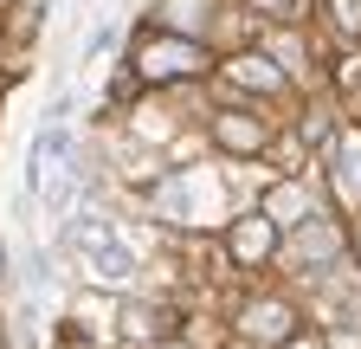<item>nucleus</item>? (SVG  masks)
I'll use <instances>...</instances> for the list:
<instances>
[{
	"mask_svg": "<svg viewBox=\"0 0 361 349\" xmlns=\"http://www.w3.org/2000/svg\"><path fill=\"white\" fill-rule=\"evenodd\" d=\"M71 252H78L84 278H97V285H123V278L135 272V252L116 239L110 220H97V213H78V227H71Z\"/></svg>",
	"mask_w": 361,
	"mask_h": 349,
	"instance_id": "nucleus-1",
	"label": "nucleus"
},
{
	"mask_svg": "<svg viewBox=\"0 0 361 349\" xmlns=\"http://www.w3.org/2000/svg\"><path fill=\"white\" fill-rule=\"evenodd\" d=\"M219 201V188L207 182V174H180V182L161 188V207H168V220H207Z\"/></svg>",
	"mask_w": 361,
	"mask_h": 349,
	"instance_id": "nucleus-2",
	"label": "nucleus"
},
{
	"mask_svg": "<svg viewBox=\"0 0 361 349\" xmlns=\"http://www.w3.org/2000/svg\"><path fill=\"white\" fill-rule=\"evenodd\" d=\"M135 65H142V78H180V71L200 65V52L188 46V39H142Z\"/></svg>",
	"mask_w": 361,
	"mask_h": 349,
	"instance_id": "nucleus-3",
	"label": "nucleus"
},
{
	"mask_svg": "<svg viewBox=\"0 0 361 349\" xmlns=\"http://www.w3.org/2000/svg\"><path fill=\"white\" fill-rule=\"evenodd\" d=\"M245 330L264 336V343H284L290 336V311H284V304H252V311H245Z\"/></svg>",
	"mask_w": 361,
	"mask_h": 349,
	"instance_id": "nucleus-4",
	"label": "nucleus"
},
{
	"mask_svg": "<svg viewBox=\"0 0 361 349\" xmlns=\"http://www.w3.org/2000/svg\"><path fill=\"white\" fill-rule=\"evenodd\" d=\"M233 252H239V259H264V252H271V213H252V220H239Z\"/></svg>",
	"mask_w": 361,
	"mask_h": 349,
	"instance_id": "nucleus-5",
	"label": "nucleus"
},
{
	"mask_svg": "<svg viewBox=\"0 0 361 349\" xmlns=\"http://www.w3.org/2000/svg\"><path fill=\"white\" fill-rule=\"evenodd\" d=\"M219 143H226V149H258V143H264V129L245 123V117H219Z\"/></svg>",
	"mask_w": 361,
	"mask_h": 349,
	"instance_id": "nucleus-6",
	"label": "nucleus"
},
{
	"mask_svg": "<svg viewBox=\"0 0 361 349\" xmlns=\"http://www.w3.org/2000/svg\"><path fill=\"white\" fill-rule=\"evenodd\" d=\"M303 213H310L303 188H278V194H271V220H303Z\"/></svg>",
	"mask_w": 361,
	"mask_h": 349,
	"instance_id": "nucleus-7",
	"label": "nucleus"
},
{
	"mask_svg": "<svg viewBox=\"0 0 361 349\" xmlns=\"http://www.w3.org/2000/svg\"><path fill=\"white\" fill-rule=\"evenodd\" d=\"M233 78H239V84H258V91H278V71H271L264 59H239Z\"/></svg>",
	"mask_w": 361,
	"mask_h": 349,
	"instance_id": "nucleus-8",
	"label": "nucleus"
},
{
	"mask_svg": "<svg viewBox=\"0 0 361 349\" xmlns=\"http://www.w3.org/2000/svg\"><path fill=\"white\" fill-rule=\"evenodd\" d=\"M329 252H336V233H323V227H310L297 239V259H329Z\"/></svg>",
	"mask_w": 361,
	"mask_h": 349,
	"instance_id": "nucleus-9",
	"label": "nucleus"
},
{
	"mask_svg": "<svg viewBox=\"0 0 361 349\" xmlns=\"http://www.w3.org/2000/svg\"><path fill=\"white\" fill-rule=\"evenodd\" d=\"M342 188H348V201H361V143L342 149Z\"/></svg>",
	"mask_w": 361,
	"mask_h": 349,
	"instance_id": "nucleus-10",
	"label": "nucleus"
},
{
	"mask_svg": "<svg viewBox=\"0 0 361 349\" xmlns=\"http://www.w3.org/2000/svg\"><path fill=\"white\" fill-rule=\"evenodd\" d=\"M207 7H213V0H168V13H174V20H200Z\"/></svg>",
	"mask_w": 361,
	"mask_h": 349,
	"instance_id": "nucleus-11",
	"label": "nucleus"
},
{
	"mask_svg": "<svg viewBox=\"0 0 361 349\" xmlns=\"http://www.w3.org/2000/svg\"><path fill=\"white\" fill-rule=\"evenodd\" d=\"M329 7H336V20H342V26H361V7H355V0H329Z\"/></svg>",
	"mask_w": 361,
	"mask_h": 349,
	"instance_id": "nucleus-12",
	"label": "nucleus"
},
{
	"mask_svg": "<svg viewBox=\"0 0 361 349\" xmlns=\"http://www.w3.org/2000/svg\"><path fill=\"white\" fill-rule=\"evenodd\" d=\"M290 349H316V343H290Z\"/></svg>",
	"mask_w": 361,
	"mask_h": 349,
	"instance_id": "nucleus-13",
	"label": "nucleus"
}]
</instances>
